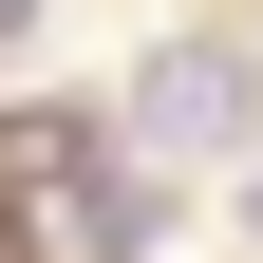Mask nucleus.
Listing matches in <instances>:
<instances>
[{
  "mask_svg": "<svg viewBox=\"0 0 263 263\" xmlns=\"http://www.w3.org/2000/svg\"><path fill=\"white\" fill-rule=\"evenodd\" d=\"M19 19H38V0H0V38H19Z\"/></svg>",
  "mask_w": 263,
  "mask_h": 263,
  "instance_id": "f03ea898",
  "label": "nucleus"
},
{
  "mask_svg": "<svg viewBox=\"0 0 263 263\" xmlns=\"http://www.w3.org/2000/svg\"><path fill=\"white\" fill-rule=\"evenodd\" d=\"M132 132H151V151H188V170H207V151H245V57H226V38H170L151 76H132Z\"/></svg>",
  "mask_w": 263,
  "mask_h": 263,
  "instance_id": "f257e3e1",
  "label": "nucleus"
}]
</instances>
